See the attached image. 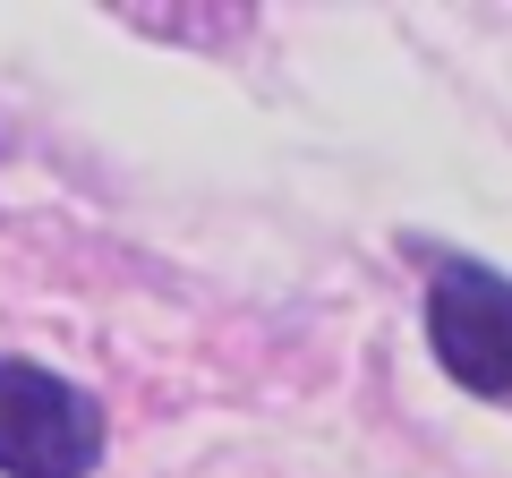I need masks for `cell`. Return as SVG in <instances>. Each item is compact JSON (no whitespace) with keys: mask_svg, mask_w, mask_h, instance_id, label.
I'll return each instance as SVG.
<instances>
[{"mask_svg":"<svg viewBox=\"0 0 512 478\" xmlns=\"http://www.w3.org/2000/svg\"><path fill=\"white\" fill-rule=\"evenodd\" d=\"M427 342H436L444 376L470 385L478 402H512V282L495 265H436L427 282Z\"/></svg>","mask_w":512,"mask_h":478,"instance_id":"7a4b0ae2","label":"cell"},{"mask_svg":"<svg viewBox=\"0 0 512 478\" xmlns=\"http://www.w3.org/2000/svg\"><path fill=\"white\" fill-rule=\"evenodd\" d=\"M103 461V402L35 359H0V478H86Z\"/></svg>","mask_w":512,"mask_h":478,"instance_id":"6da1fadb","label":"cell"}]
</instances>
